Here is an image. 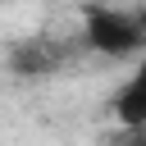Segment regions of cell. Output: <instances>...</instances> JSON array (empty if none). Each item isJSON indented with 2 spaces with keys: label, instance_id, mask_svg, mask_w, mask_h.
Segmentation results:
<instances>
[{
  "label": "cell",
  "instance_id": "obj_1",
  "mask_svg": "<svg viewBox=\"0 0 146 146\" xmlns=\"http://www.w3.org/2000/svg\"><path fill=\"white\" fill-rule=\"evenodd\" d=\"M82 46L105 59H132L146 46V23L119 5H87L82 9Z\"/></svg>",
  "mask_w": 146,
  "mask_h": 146
},
{
  "label": "cell",
  "instance_id": "obj_2",
  "mask_svg": "<svg viewBox=\"0 0 146 146\" xmlns=\"http://www.w3.org/2000/svg\"><path fill=\"white\" fill-rule=\"evenodd\" d=\"M73 59V41L64 36H50V32H36V36H18L9 46V73L14 78H55L64 64Z\"/></svg>",
  "mask_w": 146,
  "mask_h": 146
},
{
  "label": "cell",
  "instance_id": "obj_3",
  "mask_svg": "<svg viewBox=\"0 0 146 146\" xmlns=\"http://www.w3.org/2000/svg\"><path fill=\"white\" fill-rule=\"evenodd\" d=\"M110 110H114V119L123 123V128H141L146 123V105H141V78H128L119 91H114V100H110Z\"/></svg>",
  "mask_w": 146,
  "mask_h": 146
}]
</instances>
